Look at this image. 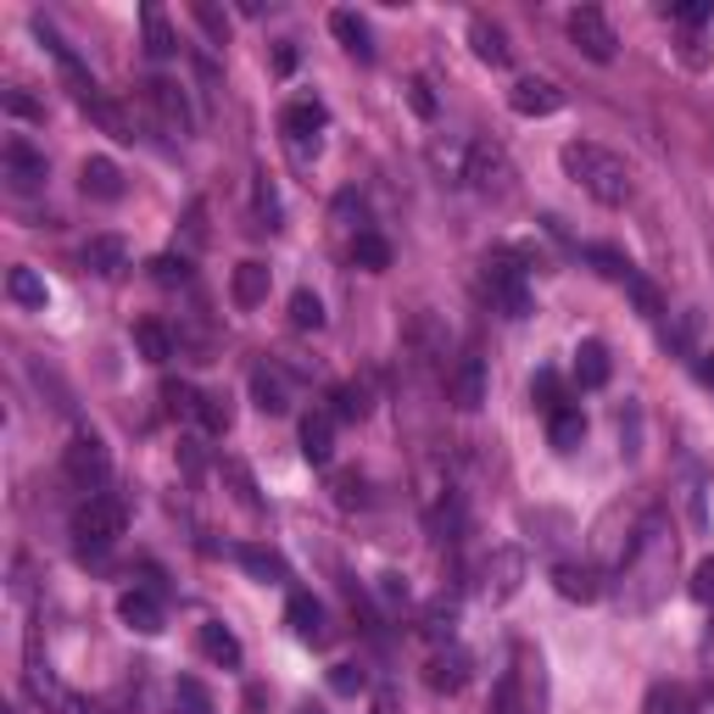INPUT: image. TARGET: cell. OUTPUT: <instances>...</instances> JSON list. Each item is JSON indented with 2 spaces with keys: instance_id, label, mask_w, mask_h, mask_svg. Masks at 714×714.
Returning a JSON list of instances; mask_svg holds the SVG:
<instances>
[{
  "instance_id": "cell-24",
  "label": "cell",
  "mask_w": 714,
  "mask_h": 714,
  "mask_svg": "<svg viewBox=\"0 0 714 714\" xmlns=\"http://www.w3.org/2000/svg\"><path fill=\"white\" fill-rule=\"evenodd\" d=\"M575 380H581L586 391H603V386H608V346H603V340H581V351H575Z\"/></svg>"
},
{
  "instance_id": "cell-36",
  "label": "cell",
  "mask_w": 714,
  "mask_h": 714,
  "mask_svg": "<svg viewBox=\"0 0 714 714\" xmlns=\"http://www.w3.org/2000/svg\"><path fill=\"white\" fill-rule=\"evenodd\" d=\"M251 397H257V408H262V413H285V408H291V402H285V386H280L274 375H268V369H257V375H251Z\"/></svg>"
},
{
  "instance_id": "cell-45",
  "label": "cell",
  "mask_w": 714,
  "mask_h": 714,
  "mask_svg": "<svg viewBox=\"0 0 714 714\" xmlns=\"http://www.w3.org/2000/svg\"><path fill=\"white\" fill-rule=\"evenodd\" d=\"M681 23H708L714 18V0H681V7H670Z\"/></svg>"
},
{
  "instance_id": "cell-50",
  "label": "cell",
  "mask_w": 714,
  "mask_h": 714,
  "mask_svg": "<svg viewBox=\"0 0 714 714\" xmlns=\"http://www.w3.org/2000/svg\"><path fill=\"white\" fill-rule=\"evenodd\" d=\"M274 67H280V73H291V67H296V51H291V45H280V56H274Z\"/></svg>"
},
{
  "instance_id": "cell-4",
  "label": "cell",
  "mask_w": 714,
  "mask_h": 714,
  "mask_svg": "<svg viewBox=\"0 0 714 714\" xmlns=\"http://www.w3.org/2000/svg\"><path fill=\"white\" fill-rule=\"evenodd\" d=\"M519 262H524L519 251H491L486 257V291H491L502 318H524L530 313V291H524V268Z\"/></svg>"
},
{
  "instance_id": "cell-12",
  "label": "cell",
  "mask_w": 714,
  "mask_h": 714,
  "mask_svg": "<svg viewBox=\"0 0 714 714\" xmlns=\"http://www.w3.org/2000/svg\"><path fill=\"white\" fill-rule=\"evenodd\" d=\"M570 40L592 56V62H614V29H608V18L603 12H592V7H581V12H570Z\"/></svg>"
},
{
  "instance_id": "cell-21",
  "label": "cell",
  "mask_w": 714,
  "mask_h": 714,
  "mask_svg": "<svg viewBox=\"0 0 714 714\" xmlns=\"http://www.w3.org/2000/svg\"><path fill=\"white\" fill-rule=\"evenodd\" d=\"M285 619H291V631H296L302 642H329V631H324V608H318L307 592H296V597L285 603Z\"/></svg>"
},
{
  "instance_id": "cell-11",
  "label": "cell",
  "mask_w": 714,
  "mask_h": 714,
  "mask_svg": "<svg viewBox=\"0 0 714 714\" xmlns=\"http://www.w3.org/2000/svg\"><path fill=\"white\" fill-rule=\"evenodd\" d=\"M145 101H151V112L162 118L167 134H191V101H185V89H178L173 78H151Z\"/></svg>"
},
{
  "instance_id": "cell-17",
  "label": "cell",
  "mask_w": 714,
  "mask_h": 714,
  "mask_svg": "<svg viewBox=\"0 0 714 714\" xmlns=\"http://www.w3.org/2000/svg\"><path fill=\"white\" fill-rule=\"evenodd\" d=\"M118 614H123V625H134L140 637H156V631H162V603H156L151 592H123V597H118Z\"/></svg>"
},
{
  "instance_id": "cell-8",
  "label": "cell",
  "mask_w": 714,
  "mask_h": 714,
  "mask_svg": "<svg viewBox=\"0 0 714 714\" xmlns=\"http://www.w3.org/2000/svg\"><path fill=\"white\" fill-rule=\"evenodd\" d=\"M464 178H469V185L480 191V196H508L513 191V167H508V156L497 151V145H469V162H464Z\"/></svg>"
},
{
  "instance_id": "cell-42",
  "label": "cell",
  "mask_w": 714,
  "mask_h": 714,
  "mask_svg": "<svg viewBox=\"0 0 714 714\" xmlns=\"http://www.w3.org/2000/svg\"><path fill=\"white\" fill-rule=\"evenodd\" d=\"M151 268H156L162 285H185V280H191V262H185V257H156Z\"/></svg>"
},
{
  "instance_id": "cell-6",
  "label": "cell",
  "mask_w": 714,
  "mask_h": 714,
  "mask_svg": "<svg viewBox=\"0 0 714 714\" xmlns=\"http://www.w3.org/2000/svg\"><path fill=\"white\" fill-rule=\"evenodd\" d=\"M107 446H101V435H89V430H78L73 441H67V453H62V475H67V486H78V491H101V480H107Z\"/></svg>"
},
{
  "instance_id": "cell-15",
  "label": "cell",
  "mask_w": 714,
  "mask_h": 714,
  "mask_svg": "<svg viewBox=\"0 0 714 714\" xmlns=\"http://www.w3.org/2000/svg\"><path fill=\"white\" fill-rule=\"evenodd\" d=\"M424 681H430V692H464V686H469V653H458V648H441V653L430 659Z\"/></svg>"
},
{
  "instance_id": "cell-26",
  "label": "cell",
  "mask_w": 714,
  "mask_h": 714,
  "mask_svg": "<svg viewBox=\"0 0 714 714\" xmlns=\"http://www.w3.org/2000/svg\"><path fill=\"white\" fill-rule=\"evenodd\" d=\"M553 586H559V597H570V603H592V597L603 592L586 564H559V570H553Z\"/></svg>"
},
{
  "instance_id": "cell-46",
  "label": "cell",
  "mask_w": 714,
  "mask_h": 714,
  "mask_svg": "<svg viewBox=\"0 0 714 714\" xmlns=\"http://www.w3.org/2000/svg\"><path fill=\"white\" fill-rule=\"evenodd\" d=\"M408 101H413V112H419V118H435V96H430V84H424V78H413V84H408Z\"/></svg>"
},
{
  "instance_id": "cell-43",
  "label": "cell",
  "mask_w": 714,
  "mask_h": 714,
  "mask_svg": "<svg viewBox=\"0 0 714 714\" xmlns=\"http://www.w3.org/2000/svg\"><path fill=\"white\" fill-rule=\"evenodd\" d=\"M202 424L207 430H229V397H202Z\"/></svg>"
},
{
  "instance_id": "cell-34",
  "label": "cell",
  "mask_w": 714,
  "mask_h": 714,
  "mask_svg": "<svg viewBox=\"0 0 714 714\" xmlns=\"http://www.w3.org/2000/svg\"><path fill=\"white\" fill-rule=\"evenodd\" d=\"M240 570L257 581H285V559L268 553V548H240Z\"/></svg>"
},
{
  "instance_id": "cell-22",
  "label": "cell",
  "mask_w": 714,
  "mask_h": 714,
  "mask_svg": "<svg viewBox=\"0 0 714 714\" xmlns=\"http://www.w3.org/2000/svg\"><path fill=\"white\" fill-rule=\"evenodd\" d=\"M280 129H285L291 145H307V140L324 129V107H318V101H291V107L280 112Z\"/></svg>"
},
{
  "instance_id": "cell-7",
  "label": "cell",
  "mask_w": 714,
  "mask_h": 714,
  "mask_svg": "<svg viewBox=\"0 0 714 714\" xmlns=\"http://www.w3.org/2000/svg\"><path fill=\"white\" fill-rule=\"evenodd\" d=\"M0 167H7V185L18 191V196H29V191H40L45 185V151L40 145H29L23 134H12L7 145H0Z\"/></svg>"
},
{
  "instance_id": "cell-2",
  "label": "cell",
  "mask_w": 714,
  "mask_h": 714,
  "mask_svg": "<svg viewBox=\"0 0 714 714\" xmlns=\"http://www.w3.org/2000/svg\"><path fill=\"white\" fill-rule=\"evenodd\" d=\"M559 162H564V173L575 178L592 202H603V207H625V202H631V173H625V162L614 151H603L592 140H570L559 151Z\"/></svg>"
},
{
  "instance_id": "cell-32",
  "label": "cell",
  "mask_w": 714,
  "mask_h": 714,
  "mask_svg": "<svg viewBox=\"0 0 714 714\" xmlns=\"http://www.w3.org/2000/svg\"><path fill=\"white\" fill-rule=\"evenodd\" d=\"M329 402H335V408H329L335 419H369V386H364V380H346V386H335V391H329Z\"/></svg>"
},
{
  "instance_id": "cell-23",
  "label": "cell",
  "mask_w": 714,
  "mask_h": 714,
  "mask_svg": "<svg viewBox=\"0 0 714 714\" xmlns=\"http://www.w3.org/2000/svg\"><path fill=\"white\" fill-rule=\"evenodd\" d=\"M642 714H697V697L681 681H653L642 697Z\"/></svg>"
},
{
  "instance_id": "cell-33",
  "label": "cell",
  "mask_w": 714,
  "mask_h": 714,
  "mask_svg": "<svg viewBox=\"0 0 714 714\" xmlns=\"http://www.w3.org/2000/svg\"><path fill=\"white\" fill-rule=\"evenodd\" d=\"M7 291H12L18 307H45V280L34 274V268H12V274H7Z\"/></svg>"
},
{
  "instance_id": "cell-9",
  "label": "cell",
  "mask_w": 714,
  "mask_h": 714,
  "mask_svg": "<svg viewBox=\"0 0 714 714\" xmlns=\"http://www.w3.org/2000/svg\"><path fill=\"white\" fill-rule=\"evenodd\" d=\"M519 586H524V553H519V548H497V553L480 564V592H486L491 603H508Z\"/></svg>"
},
{
  "instance_id": "cell-19",
  "label": "cell",
  "mask_w": 714,
  "mask_h": 714,
  "mask_svg": "<svg viewBox=\"0 0 714 714\" xmlns=\"http://www.w3.org/2000/svg\"><path fill=\"white\" fill-rule=\"evenodd\" d=\"M329 34L357 56V62H375V40H369V23L357 12H329Z\"/></svg>"
},
{
  "instance_id": "cell-1",
  "label": "cell",
  "mask_w": 714,
  "mask_h": 714,
  "mask_svg": "<svg viewBox=\"0 0 714 714\" xmlns=\"http://www.w3.org/2000/svg\"><path fill=\"white\" fill-rule=\"evenodd\" d=\"M670 570H675V536L648 519L637 536H631V548H625V564H619V592L631 608H653L670 586Z\"/></svg>"
},
{
  "instance_id": "cell-38",
  "label": "cell",
  "mask_w": 714,
  "mask_h": 714,
  "mask_svg": "<svg viewBox=\"0 0 714 714\" xmlns=\"http://www.w3.org/2000/svg\"><path fill=\"white\" fill-rule=\"evenodd\" d=\"M173 697H178V714H213V697H207V686L196 675H178Z\"/></svg>"
},
{
  "instance_id": "cell-18",
  "label": "cell",
  "mask_w": 714,
  "mask_h": 714,
  "mask_svg": "<svg viewBox=\"0 0 714 714\" xmlns=\"http://www.w3.org/2000/svg\"><path fill=\"white\" fill-rule=\"evenodd\" d=\"M469 45H475V56H480L486 67H508V62H513L508 34H502L497 23H486V18H475V23H469Z\"/></svg>"
},
{
  "instance_id": "cell-14",
  "label": "cell",
  "mask_w": 714,
  "mask_h": 714,
  "mask_svg": "<svg viewBox=\"0 0 714 714\" xmlns=\"http://www.w3.org/2000/svg\"><path fill=\"white\" fill-rule=\"evenodd\" d=\"M78 185H84V196H96V202H118L123 196V167L112 156H89L78 167Z\"/></svg>"
},
{
  "instance_id": "cell-5",
  "label": "cell",
  "mask_w": 714,
  "mask_h": 714,
  "mask_svg": "<svg viewBox=\"0 0 714 714\" xmlns=\"http://www.w3.org/2000/svg\"><path fill=\"white\" fill-rule=\"evenodd\" d=\"M123 519H129L123 502L107 497V491H96V497H89V502L73 513V536H78V548H84V553H89V548H96V553L112 548L118 536H123Z\"/></svg>"
},
{
  "instance_id": "cell-20",
  "label": "cell",
  "mask_w": 714,
  "mask_h": 714,
  "mask_svg": "<svg viewBox=\"0 0 714 714\" xmlns=\"http://www.w3.org/2000/svg\"><path fill=\"white\" fill-rule=\"evenodd\" d=\"M268 285H274L268 262H240V268H235V280H229V291H235L240 307H262V302H268Z\"/></svg>"
},
{
  "instance_id": "cell-51",
  "label": "cell",
  "mask_w": 714,
  "mask_h": 714,
  "mask_svg": "<svg viewBox=\"0 0 714 714\" xmlns=\"http://www.w3.org/2000/svg\"><path fill=\"white\" fill-rule=\"evenodd\" d=\"M697 380H703V386H714V351H708L703 364H697Z\"/></svg>"
},
{
  "instance_id": "cell-3",
  "label": "cell",
  "mask_w": 714,
  "mask_h": 714,
  "mask_svg": "<svg viewBox=\"0 0 714 714\" xmlns=\"http://www.w3.org/2000/svg\"><path fill=\"white\" fill-rule=\"evenodd\" d=\"M491 714H542V659L530 648H513V664L497 675Z\"/></svg>"
},
{
  "instance_id": "cell-10",
  "label": "cell",
  "mask_w": 714,
  "mask_h": 714,
  "mask_svg": "<svg viewBox=\"0 0 714 714\" xmlns=\"http://www.w3.org/2000/svg\"><path fill=\"white\" fill-rule=\"evenodd\" d=\"M508 107H513L519 118H553V112L564 107V89H559L553 78H519V84L508 89Z\"/></svg>"
},
{
  "instance_id": "cell-16",
  "label": "cell",
  "mask_w": 714,
  "mask_h": 714,
  "mask_svg": "<svg viewBox=\"0 0 714 714\" xmlns=\"http://www.w3.org/2000/svg\"><path fill=\"white\" fill-rule=\"evenodd\" d=\"M302 458L318 464V469L335 458V413H307L302 419Z\"/></svg>"
},
{
  "instance_id": "cell-39",
  "label": "cell",
  "mask_w": 714,
  "mask_h": 714,
  "mask_svg": "<svg viewBox=\"0 0 714 714\" xmlns=\"http://www.w3.org/2000/svg\"><path fill=\"white\" fill-rule=\"evenodd\" d=\"M291 324H296V329H318V324H324V302H318L313 291H296V296H291Z\"/></svg>"
},
{
  "instance_id": "cell-40",
  "label": "cell",
  "mask_w": 714,
  "mask_h": 714,
  "mask_svg": "<svg viewBox=\"0 0 714 714\" xmlns=\"http://www.w3.org/2000/svg\"><path fill=\"white\" fill-rule=\"evenodd\" d=\"M191 12H196V23L207 29V40H213V45H224V40H229V18H224L218 7H207V0H196Z\"/></svg>"
},
{
  "instance_id": "cell-41",
  "label": "cell",
  "mask_w": 714,
  "mask_h": 714,
  "mask_svg": "<svg viewBox=\"0 0 714 714\" xmlns=\"http://www.w3.org/2000/svg\"><path fill=\"white\" fill-rule=\"evenodd\" d=\"M329 686H335L340 697H357V692H364V686H369V675H364V670H357V664H335V670H329Z\"/></svg>"
},
{
  "instance_id": "cell-48",
  "label": "cell",
  "mask_w": 714,
  "mask_h": 714,
  "mask_svg": "<svg viewBox=\"0 0 714 714\" xmlns=\"http://www.w3.org/2000/svg\"><path fill=\"white\" fill-rule=\"evenodd\" d=\"M257 207H262V218H268V229H274V218H280V196H274V185H257Z\"/></svg>"
},
{
  "instance_id": "cell-47",
  "label": "cell",
  "mask_w": 714,
  "mask_h": 714,
  "mask_svg": "<svg viewBox=\"0 0 714 714\" xmlns=\"http://www.w3.org/2000/svg\"><path fill=\"white\" fill-rule=\"evenodd\" d=\"M530 391L542 397V408H548V413H553V408H564V402H559V375H548V369L536 375V386H530Z\"/></svg>"
},
{
  "instance_id": "cell-35",
  "label": "cell",
  "mask_w": 714,
  "mask_h": 714,
  "mask_svg": "<svg viewBox=\"0 0 714 714\" xmlns=\"http://www.w3.org/2000/svg\"><path fill=\"white\" fill-rule=\"evenodd\" d=\"M619 285H625V296H631V302H637V307H642L648 318H659V313H664L659 291H653V285H648L642 274H637V268H625V274H619Z\"/></svg>"
},
{
  "instance_id": "cell-30",
  "label": "cell",
  "mask_w": 714,
  "mask_h": 714,
  "mask_svg": "<svg viewBox=\"0 0 714 714\" xmlns=\"http://www.w3.org/2000/svg\"><path fill=\"white\" fill-rule=\"evenodd\" d=\"M202 653L213 659V664H240V642H235V631L229 625H202Z\"/></svg>"
},
{
  "instance_id": "cell-28",
  "label": "cell",
  "mask_w": 714,
  "mask_h": 714,
  "mask_svg": "<svg viewBox=\"0 0 714 714\" xmlns=\"http://www.w3.org/2000/svg\"><path fill=\"white\" fill-rule=\"evenodd\" d=\"M78 107H84L89 118H96V123H101L112 140H134V123L123 118V107H112V101L101 96V89H96V96H89V101H78Z\"/></svg>"
},
{
  "instance_id": "cell-49",
  "label": "cell",
  "mask_w": 714,
  "mask_h": 714,
  "mask_svg": "<svg viewBox=\"0 0 714 714\" xmlns=\"http://www.w3.org/2000/svg\"><path fill=\"white\" fill-rule=\"evenodd\" d=\"M7 112H18V118H45V112H40V107H34L29 96H18V89L7 96Z\"/></svg>"
},
{
  "instance_id": "cell-27",
  "label": "cell",
  "mask_w": 714,
  "mask_h": 714,
  "mask_svg": "<svg viewBox=\"0 0 714 714\" xmlns=\"http://www.w3.org/2000/svg\"><path fill=\"white\" fill-rule=\"evenodd\" d=\"M123 257H129V246L118 235H96V240L84 246V268H96V274H118Z\"/></svg>"
},
{
  "instance_id": "cell-13",
  "label": "cell",
  "mask_w": 714,
  "mask_h": 714,
  "mask_svg": "<svg viewBox=\"0 0 714 714\" xmlns=\"http://www.w3.org/2000/svg\"><path fill=\"white\" fill-rule=\"evenodd\" d=\"M446 397H453V408H464V413H475L486 402V364L480 357H458L453 375H446Z\"/></svg>"
},
{
  "instance_id": "cell-31",
  "label": "cell",
  "mask_w": 714,
  "mask_h": 714,
  "mask_svg": "<svg viewBox=\"0 0 714 714\" xmlns=\"http://www.w3.org/2000/svg\"><path fill=\"white\" fill-rule=\"evenodd\" d=\"M134 346H140L145 364H167V357H173V340H167V329H162L156 318H140V324H134Z\"/></svg>"
},
{
  "instance_id": "cell-37",
  "label": "cell",
  "mask_w": 714,
  "mask_h": 714,
  "mask_svg": "<svg viewBox=\"0 0 714 714\" xmlns=\"http://www.w3.org/2000/svg\"><path fill=\"white\" fill-rule=\"evenodd\" d=\"M140 18H145V51H151V56H173V45H178V40H173L167 18H162L156 7H145Z\"/></svg>"
},
{
  "instance_id": "cell-25",
  "label": "cell",
  "mask_w": 714,
  "mask_h": 714,
  "mask_svg": "<svg viewBox=\"0 0 714 714\" xmlns=\"http://www.w3.org/2000/svg\"><path fill=\"white\" fill-rule=\"evenodd\" d=\"M548 441L559 446V453H575V446L586 441V419H581V408H553V413H548Z\"/></svg>"
},
{
  "instance_id": "cell-29",
  "label": "cell",
  "mask_w": 714,
  "mask_h": 714,
  "mask_svg": "<svg viewBox=\"0 0 714 714\" xmlns=\"http://www.w3.org/2000/svg\"><path fill=\"white\" fill-rule=\"evenodd\" d=\"M351 257H357V268H369V274H386V268H391V246H386L375 229H357Z\"/></svg>"
},
{
  "instance_id": "cell-44",
  "label": "cell",
  "mask_w": 714,
  "mask_h": 714,
  "mask_svg": "<svg viewBox=\"0 0 714 714\" xmlns=\"http://www.w3.org/2000/svg\"><path fill=\"white\" fill-rule=\"evenodd\" d=\"M692 597H697V603H714V559H703V564L692 570Z\"/></svg>"
}]
</instances>
